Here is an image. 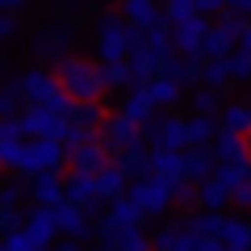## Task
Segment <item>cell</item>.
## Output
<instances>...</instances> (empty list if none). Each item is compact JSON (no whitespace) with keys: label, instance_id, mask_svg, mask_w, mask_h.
<instances>
[{"label":"cell","instance_id":"6da1fadb","mask_svg":"<svg viewBox=\"0 0 251 251\" xmlns=\"http://www.w3.org/2000/svg\"><path fill=\"white\" fill-rule=\"evenodd\" d=\"M172 59V29L163 21L138 29L134 25V38H130V54H126V67H130V88H143L151 75L163 72V63Z\"/></svg>","mask_w":251,"mask_h":251},{"label":"cell","instance_id":"7a4b0ae2","mask_svg":"<svg viewBox=\"0 0 251 251\" xmlns=\"http://www.w3.org/2000/svg\"><path fill=\"white\" fill-rule=\"evenodd\" d=\"M17 88H21V97H25V105H46V109H54V113H63L72 122L75 97L59 84L54 72H46V67H25V72L17 75Z\"/></svg>","mask_w":251,"mask_h":251},{"label":"cell","instance_id":"3957f363","mask_svg":"<svg viewBox=\"0 0 251 251\" xmlns=\"http://www.w3.org/2000/svg\"><path fill=\"white\" fill-rule=\"evenodd\" d=\"M54 75H59V84L67 92H72L75 100H100L105 97V67H100L97 59H84V54H63L59 67H54Z\"/></svg>","mask_w":251,"mask_h":251},{"label":"cell","instance_id":"277c9868","mask_svg":"<svg viewBox=\"0 0 251 251\" xmlns=\"http://www.w3.org/2000/svg\"><path fill=\"white\" fill-rule=\"evenodd\" d=\"M67 163V147L63 138H46V134H21L17 138V155H13V172H50Z\"/></svg>","mask_w":251,"mask_h":251},{"label":"cell","instance_id":"5b68a950","mask_svg":"<svg viewBox=\"0 0 251 251\" xmlns=\"http://www.w3.org/2000/svg\"><path fill=\"white\" fill-rule=\"evenodd\" d=\"M130 38H134V25L122 17V9H105L92 17V46H97V59L100 63H113L130 54Z\"/></svg>","mask_w":251,"mask_h":251},{"label":"cell","instance_id":"8992f818","mask_svg":"<svg viewBox=\"0 0 251 251\" xmlns=\"http://www.w3.org/2000/svg\"><path fill=\"white\" fill-rule=\"evenodd\" d=\"M130 201L143 209L147 218H159L172 209V184L159 176V172H143V176H130Z\"/></svg>","mask_w":251,"mask_h":251},{"label":"cell","instance_id":"52a82bcc","mask_svg":"<svg viewBox=\"0 0 251 251\" xmlns=\"http://www.w3.org/2000/svg\"><path fill=\"white\" fill-rule=\"evenodd\" d=\"M147 143L159 151H184L188 147V122L176 113H151L147 117Z\"/></svg>","mask_w":251,"mask_h":251},{"label":"cell","instance_id":"ba28073f","mask_svg":"<svg viewBox=\"0 0 251 251\" xmlns=\"http://www.w3.org/2000/svg\"><path fill=\"white\" fill-rule=\"evenodd\" d=\"M172 25V46L188 59H205V34H209V21L205 13H188L180 21H168Z\"/></svg>","mask_w":251,"mask_h":251},{"label":"cell","instance_id":"9c48e42d","mask_svg":"<svg viewBox=\"0 0 251 251\" xmlns=\"http://www.w3.org/2000/svg\"><path fill=\"white\" fill-rule=\"evenodd\" d=\"M72 46H75V25L72 21H50V25H42L34 34V54H42V59L59 63L63 54H72Z\"/></svg>","mask_w":251,"mask_h":251},{"label":"cell","instance_id":"30bf717a","mask_svg":"<svg viewBox=\"0 0 251 251\" xmlns=\"http://www.w3.org/2000/svg\"><path fill=\"white\" fill-rule=\"evenodd\" d=\"M67 117L54 113V109L46 105H25L21 109V134H46V138H63L67 134Z\"/></svg>","mask_w":251,"mask_h":251},{"label":"cell","instance_id":"8fae6325","mask_svg":"<svg viewBox=\"0 0 251 251\" xmlns=\"http://www.w3.org/2000/svg\"><path fill=\"white\" fill-rule=\"evenodd\" d=\"M184 226L201 239L205 251H218V247H222V230H226V214H222V209H205V205H201V214H188Z\"/></svg>","mask_w":251,"mask_h":251},{"label":"cell","instance_id":"7c38bea8","mask_svg":"<svg viewBox=\"0 0 251 251\" xmlns=\"http://www.w3.org/2000/svg\"><path fill=\"white\" fill-rule=\"evenodd\" d=\"M100 138H105V147L109 151H126V147H134V143H143V126L138 122H130L126 113H117V117H105L100 122Z\"/></svg>","mask_w":251,"mask_h":251},{"label":"cell","instance_id":"4fadbf2b","mask_svg":"<svg viewBox=\"0 0 251 251\" xmlns=\"http://www.w3.org/2000/svg\"><path fill=\"white\" fill-rule=\"evenodd\" d=\"M67 159H72V168H80V172H97V168L109 163V147H105V138L88 134V138H80V143L67 147Z\"/></svg>","mask_w":251,"mask_h":251},{"label":"cell","instance_id":"5bb4252c","mask_svg":"<svg viewBox=\"0 0 251 251\" xmlns=\"http://www.w3.org/2000/svg\"><path fill=\"white\" fill-rule=\"evenodd\" d=\"M239 34H243V21L234 17V13H226V17L205 34V59L209 54H230L234 46H239Z\"/></svg>","mask_w":251,"mask_h":251},{"label":"cell","instance_id":"9a60e30c","mask_svg":"<svg viewBox=\"0 0 251 251\" xmlns=\"http://www.w3.org/2000/svg\"><path fill=\"white\" fill-rule=\"evenodd\" d=\"M54 222H59V234H75V239H84V243L92 239V222H88V214H84V205H75V201H67V197L54 205Z\"/></svg>","mask_w":251,"mask_h":251},{"label":"cell","instance_id":"2e32d148","mask_svg":"<svg viewBox=\"0 0 251 251\" xmlns=\"http://www.w3.org/2000/svg\"><path fill=\"white\" fill-rule=\"evenodd\" d=\"M63 197L75 201V205H84V209H97V201H100V193H97V172H80V168H75L72 176L63 180Z\"/></svg>","mask_w":251,"mask_h":251},{"label":"cell","instance_id":"e0dca14e","mask_svg":"<svg viewBox=\"0 0 251 251\" xmlns=\"http://www.w3.org/2000/svg\"><path fill=\"white\" fill-rule=\"evenodd\" d=\"M155 247H163V251H205L201 247V239L193 230H188L184 222H163L159 230H155Z\"/></svg>","mask_w":251,"mask_h":251},{"label":"cell","instance_id":"ac0fdd59","mask_svg":"<svg viewBox=\"0 0 251 251\" xmlns=\"http://www.w3.org/2000/svg\"><path fill=\"white\" fill-rule=\"evenodd\" d=\"M143 209H138L134 205V201H130V197H126V193H122V197H113V201H109V214L105 218H100V222H105V226H113V230H134V226H143Z\"/></svg>","mask_w":251,"mask_h":251},{"label":"cell","instance_id":"d6986e66","mask_svg":"<svg viewBox=\"0 0 251 251\" xmlns=\"http://www.w3.org/2000/svg\"><path fill=\"white\" fill-rule=\"evenodd\" d=\"M147 92H151L155 109H176V105H180V97H184V84H180L176 75L159 72V75H151V80H147Z\"/></svg>","mask_w":251,"mask_h":251},{"label":"cell","instance_id":"ffe728a7","mask_svg":"<svg viewBox=\"0 0 251 251\" xmlns=\"http://www.w3.org/2000/svg\"><path fill=\"white\" fill-rule=\"evenodd\" d=\"M151 172H159V176L168 180L172 188H176L180 180H188V168H184V151H159V147H151Z\"/></svg>","mask_w":251,"mask_h":251},{"label":"cell","instance_id":"44dd1931","mask_svg":"<svg viewBox=\"0 0 251 251\" xmlns=\"http://www.w3.org/2000/svg\"><path fill=\"white\" fill-rule=\"evenodd\" d=\"M29 197L42 201V205H59V201H63L59 168H50V172H34V176H29Z\"/></svg>","mask_w":251,"mask_h":251},{"label":"cell","instance_id":"7402d4cb","mask_svg":"<svg viewBox=\"0 0 251 251\" xmlns=\"http://www.w3.org/2000/svg\"><path fill=\"white\" fill-rule=\"evenodd\" d=\"M126 188H130V172H126L122 163H105V168H97V193H100V201L122 197Z\"/></svg>","mask_w":251,"mask_h":251},{"label":"cell","instance_id":"603a6c76","mask_svg":"<svg viewBox=\"0 0 251 251\" xmlns=\"http://www.w3.org/2000/svg\"><path fill=\"white\" fill-rule=\"evenodd\" d=\"M122 17L130 21V25L147 29V25H155V21H163V9H159V0H122Z\"/></svg>","mask_w":251,"mask_h":251},{"label":"cell","instance_id":"cb8c5ba5","mask_svg":"<svg viewBox=\"0 0 251 251\" xmlns=\"http://www.w3.org/2000/svg\"><path fill=\"white\" fill-rule=\"evenodd\" d=\"M117 113H126L130 122L147 126V117L155 113V100H151V92H147V84H143V88H130V92H126V97H122V109H117Z\"/></svg>","mask_w":251,"mask_h":251},{"label":"cell","instance_id":"d4e9b609","mask_svg":"<svg viewBox=\"0 0 251 251\" xmlns=\"http://www.w3.org/2000/svg\"><path fill=\"white\" fill-rule=\"evenodd\" d=\"M0 247L4 251H38V247H50V243L21 222V226H13V230H0Z\"/></svg>","mask_w":251,"mask_h":251},{"label":"cell","instance_id":"484cf974","mask_svg":"<svg viewBox=\"0 0 251 251\" xmlns=\"http://www.w3.org/2000/svg\"><path fill=\"white\" fill-rule=\"evenodd\" d=\"M218 130H222L218 126V113H193L188 117V147H209Z\"/></svg>","mask_w":251,"mask_h":251},{"label":"cell","instance_id":"4316f807","mask_svg":"<svg viewBox=\"0 0 251 251\" xmlns=\"http://www.w3.org/2000/svg\"><path fill=\"white\" fill-rule=\"evenodd\" d=\"M209 147H214V155H218V159H226V163L247 159V143H243V134H230V130H218Z\"/></svg>","mask_w":251,"mask_h":251},{"label":"cell","instance_id":"83f0119b","mask_svg":"<svg viewBox=\"0 0 251 251\" xmlns=\"http://www.w3.org/2000/svg\"><path fill=\"white\" fill-rule=\"evenodd\" d=\"M25 226H29V230H38L46 243H54V234H59V222H54V205H42V201H34V209L25 214Z\"/></svg>","mask_w":251,"mask_h":251},{"label":"cell","instance_id":"f1b7e54d","mask_svg":"<svg viewBox=\"0 0 251 251\" xmlns=\"http://www.w3.org/2000/svg\"><path fill=\"white\" fill-rule=\"evenodd\" d=\"M247 247H251V222H247V218H230V214H226L222 251H247Z\"/></svg>","mask_w":251,"mask_h":251},{"label":"cell","instance_id":"f546056e","mask_svg":"<svg viewBox=\"0 0 251 251\" xmlns=\"http://www.w3.org/2000/svg\"><path fill=\"white\" fill-rule=\"evenodd\" d=\"M214 163H218L214 147H188V151H184V168H188V180H205L209 172H214Z\"/></svg>","mask_w":251,"mask_h":251},{"label":"cell","instance_id":"4dcf8cb0","mask_svg":"<svg viewBox=\"0 0 251 251\" xmlns=\"http://www.w3.org/2000/svg\"><path fill=\"white\" fill-rule=\"evenodd\" d=\"M218 126L230 134H247L251 130V105H222L218 109Z\"/></svg>","mask_w":251,"mask_h":251},{"label":"cell","instance_id":"1f68e13d","mask_svg":"<svg viewBox=\"0 0 251 251\" xmlns=\"http://www.w3.org/2000/svg\"><path fill=\"white\" fill-rule=\"evenodd\" d=\"M201 84H209V88L222 92L226 84H230V59H226V54H209V63L201 67Z\"/></svg>","mask_w":251,"mask_h":251},{"label":"cell","instance_id":"d6a6232c","mask_svg":"<svg viewBox=\"0 0 251 251\" xmlns=\"http://www.w3.org/2000/svg\"><path fill=\"white\" fill-rule=\"evenodd\" d=\"M122 155V168L130 172V176H143V172H151V155H147V143H134V147H126V151H117Z\"/></svg>","mask_w":251,"mask_h":251},{"label":"cell","instance_id":"836d02e7","mask_svg":"<svg viewBox=\"0 0 251 251\" xmlns=\"http://www.w3.org/2000/svg\"><path fill=\"white\" fill-rule=\"evenodd\" d=\"M100 122H105V109H100V100H75V109H72V126L97 130Z\"/></svg>","mask_w":251,"mask_h":251},{"label":"cell","instance_id":"e575fe53","mask_svg":"<svg viewBox=\"0 0 251 251\" xmlns=\"http://www.w3.org/2000/svg\"><path fill=\"white\" fill-rule=\"evenodd\" d=\"M163 72L176 75L180 84H188V80H197V75H201V59H188V54H180V59H168V63H163Z\"/></svg>","mask_w":251,"mask_h":251},{"label":"cell","instance_id":"d590c367","mask_svg":"<svg viewBox=\"0 0 251 251\" xmlns=\"http://www.w3.org/2000/svg\"><path fill=\"white\" fill-rule=\"evenodd\" d=\"M21 109H25V97H21L17 80H13L9 88L0 84V117H21Z\"/></svg>","mask_w":251,"mask_h":251},{"label":"cell","instance_id":"8d00e7d4","mask_svg":"<svg viewBox=\"0 0 251 251\" xmlns=\"http://www.w3.org/2000/svg\"><path fill=\"white\" fill-rule=\"evenodd\" d=\"M226 59H230V80H243V84H251V50H230L226 54Z\"/></svg>","mask_w":251,"mask_h":251},{"label":"cell","instance_id":"74e56055","mask_svg":"<svg viewBox=\"0 0 251 251\" xmlns=\"http://www.w3.org/2000/svg\"><path fill=\"white\" fill-rule=\"evenodd\" d=\"M100 67H105V84L109 88H130V67H126V59L100 63Z\"/></svg>","mask_w":251,"mask_h":251},{"label":"cell","instance_id":"f35d334b","mask_svg":"<svg viewBox=\"0 0 251 251\" xmlns=\"http://www.w3.org/2000/svg\"><path fill=\"white\" fill-rule=\"evenodd\" d=\"M218 109H222V100H218V88H197L193 92V113H218Z\"/></svg>","mask_w":251,"mask_h":251},{"label":"cell","instance_id":"ab89813d","mask_svg":"<svg viewBox=\"0 0 251 251\" xmlns=\"http://www.w3.org/2000/svg\"><path fill=\"white\" fill-rule=\"evenodd\" d=\"M151 247V234L143 230V226H134V230H122V251H147Z\"/></svg>","mask_w":251,"mask_h":251},{"label":"cell","instance_id":"60d3db41","mask_svg":"<svg viewBox=\"0 0 251 251\" xmlns=\"http://www.w3.org/2000/svg\"><path fill=\"white\" fill-rule=\"evenodd\" d=\"M21 197H29V184H21V180L0 184V205H21Z\"/></svg>","mask_w":251,"mask_h":251},{"label":"cell","instance_id":"b9f144b4","mask_svg":"<svg viewBox=\"0 0 251 251\" xmlns=\"http://www.w3.org/2000/svg\"><path fill=\"white\" fill-rule=\"evenodd\" d=\"M234 205L251 209V168L243 172V180H239V184H234Z\"/></svg>","mask_w":251,"mask_h":251},{"label":"cell","instance_id":"7bdbcfd3","mask_svg":"<svg viewBox=\"0 0 251 251\" xmlns=\"http://www.w3.org/2000/svg\"><path fill=\"white\" fill-rule=\"evenodd\" d=\"M172 201H176V205H193V201H197V188L188 184V180H180V184L172 188Z\"/></svg>","mask_w":251,"mask_h":251},{"label":"cell","instance_id":"ee69618b","mask_svg":"<svg viewBox=\"0 0 251 251\" xmlns=\"http://www.w3.org/2000/svg\"><path fill=\"white\" fill-rule=\"evenodd\" d=\"M21 29V21L13 17V9H0V42H4V38H13Z\"/></svg>","mask_w":251,"mask_h":251},{"label":"cell","instance_id":"f6af8a7d","mask_svg":"<svg viewBox=\"0 0 251 251\" xmlns=\"http://www.w3.org/2000/svg\"><path fill=\"white\" fill-rule=\"evenodd\" d=\"M59 9L63 13H84V9H88V0H59Z\"/></svg>","mask_w":251,"mask_h":251},{"label":"cell","instance_id":"bcb514c9","mask_svg":"<svg viewBox=\"0 0 251 251\" xmlns=\"http://www.w3.org/2000/svg\"><path fill=\"white\" fill-rule=\"evenodd\" d=\"M197 9L201 13H218V9H226V0H197Z\"/></svg>","mask_w":251,"mask_h":251},{"label":"cell","instance_id":"7dc6e473","mask_svg":"<svg viewBox=\"0 0 251 251\" xmlns=\"http://www.w3.org/2000/svg\"><path fill=\"white\" fill-rule=\"evenodd\" d=\"M226 9L230 13H251V0H226Z\"/></svg>","mask_w":251,"mask_h":251},{"label":"cell","instance_id":"c3c4849f","mask_svg":"<svg viewBox=\"0 0 251 251\" xmlns=\"http://www.w3.org/2000/svg\"><path fill=\"white\" fill-rule=\"evenodd\" d=\"M239 46H243V50H251V21L243 25V34H239Z\"/></svg>","mask_w":251,"mask_h":251},{"label":"cell","instance_id":"681fc988","mask_svg":"<svg viewBox=\"0 0 251 251\" xmlns=\"http://www.w3.org/2000/svg\"><path fill=\"white\" fill-rule=\"evenodd\" d=\"M21 4H29V0H0V9H21Z\"/></svg>","mask_w":251,"mask_h":251},{"label":"cell","instance_id":"f907efd6","mask_svg":"<svg viewBox=\"0 0 251 251\" xmlns=\"http://www.w3.org/2000/svg\"><path fill=\"white\" fill-rule=\"evenodd\" d=\"M243 143H247V159H251V130H247V134H243Z\"/></svg>","mask_w":251,"mask_h":251},{"label":"cell","instance_id":"816d5d0a","mask_svg":"<svg viewBox=\"0 0 251 251\" xmlns=\"http://www.w3.org/2000/svg\"><path fill=\"white\" fill-rule=\"evenodd\" d=\"M0 80H4V59H0Z\"/></svg>","mask_w":251,"mask_h":251},{"label":"cell","instance_id":"f5cc1de1","mask_svg":"<svg viewBox=\"0 0 251 251\" xmlns=\"http://www.w3.org/2000/svg\"><path fill=\"white\" fill-rule=\"evenodd\" d=\"M0 172H4V168H0Z\"/></svg>","mask_w":251,"mask_h":251},{"label":"cell","instance_id":"db71d44e","mask_svg":"<svg viewBox=\"0 0 251 251\" xmlns=\"http://www.w3.org/2000/svg\"><path fill=\"white\" fill-rule=\"evenodd\" d=\"M0 209H4V205H0Z\"/></svg>","mask_w":251,"mask_h":251}]
</instances>
